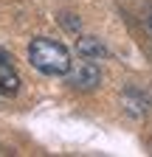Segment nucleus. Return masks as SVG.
Returning <instances> with one entry per match:
<instances>
[{
	"instance_id": "nucleus-1",
	"label": "nucleus",
	"mask_w": 152,
	"mask_h": 157,
	"mask_svg": "<svg viewBox=\"0 0 152 157\" xmlns=\"http://www.w3.org/2000/svg\"><path fill=\"white\" fill-rule=\"evenodd\" d=\"M28 62L40 73H45V76H68V70L73 67L70 51L62 42L48 39V36L31 39V45H28Z\"/></svg>"
},
{
	"instance_id": "nucleus-2",
	"label": "nucleus",
	"mask_w": 152,
	"mask_h": 157,
	"mask_svg": "<svg viewBox=\"0 0 152 157\" xmlns=\"http://www.w3.org/2000/svg\"><path fill=\"white\" fill-rule=\"evenodd\" d=\"M102 82V70L93 59L82 56V62H76L70 70H68V84L76 87V90H93Z\"/></svg>"
},
{
	"instance_id": "nucleus-3",
	"label": "nucleus",
	"mask_w": 152,
	"mask_h": 157,
	"mask_svg": "<svg viewBox=\"0 0 152 157\" xmlns=\"http://www.w3.org/2000/svg\"><path fill=\"white\" fill-rule=\"evenodd\" d=\"M20 90V76H17L11 59L0 51V95H14Z\"/></svg>"
},
{
	"instance_id": "nucleus-4",
	"label": "nucleus",
	"mask_w": 152,
	"mask_h": 157,
	"mask_svg": "<svg viewBox=\"0 0 152 157\" xmlns=\"http://www.w3.org/2000/svg\"><path fill=\"white\" fill-rule=\"evenodd\" d=\"M76 51H79V56H87V59H102V56H107V48L99 42L96 36H79Z\"/></svg>"
},
{
	"instance_id": "nucleus-5",
	"label": "nucleus",
	"mask_w": 152,
	"mask_h": 157,
	"mask_svg": "<svg viewBox=\"0 0 152 157\" xmlns=\"http://www.w3.org/2000/svg\"><path fill=\"white\" fill-rule=\"evenodd\" d=\"M149 25H152V17H149Z\"/></svg>"
}]
</instances>
